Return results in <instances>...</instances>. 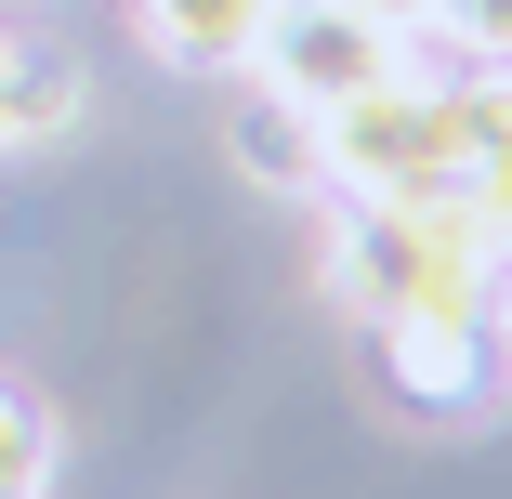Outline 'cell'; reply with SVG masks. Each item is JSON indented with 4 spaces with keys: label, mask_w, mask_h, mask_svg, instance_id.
I'll return each instance as SVG.
<instances>
[{
    "label": "cell",
    "mask_w": 512,
    "mask_h": 499,
    "mask_svg": "<svg viewBox=\"0 0 512 499\" xmlns=\"http://www.w3.org/2000/svg\"><path fill=\"white\" fill-rule=\"evenodd\" d=\"M499 224L460 197H329V289L342 316H486Z\"/></svg>",
    "instance_id": "1"
},
{
    "label": "cell",
    "mask_w": 512,
    "mask_h": 499,
    "mask_svg": "<svg viewBox=\"0 0 512 499\" xmlns=\"http://www.w3.org/2000/svg\"><path fill=\"white\" fill-rule=\"evenodd\" d=\"M329 119V197H447V158H460V79H368L355 106H316Z\"/></svg>",
    "instance_id": "2"
},
{
    "label": "cell",
    "mask_w": 512,
    "mask_h": 499,
    "mask_svg": "<svg viewBox=\"0 0 512 499\" xmlns=\"http://www.w3.org/2000/svg\"><path fill=\"white\" fill-rule=\"evenodd\" d=\"M394 66H407V27L355 14V0H276L263 40H250V79L302 92V106H355V92L394 79Z\"/></svg>",
    "instance_id": "3"
},
{
    "label": "cell",
    "mask_w": 512,
    "mask_h": 499,
    "mask_svg": "<svg viewBox=\"0 0 512 499\" xmlns=\"http://www.w3.org/2000/svg\"><path fill=\"white\" fill-rule=\"evenodd\" d=\"M237 79H250V66H237ZM224 145H237V171L276 184V197H329V119L302 106V92H276V79H250L237 106H224Z\"/></svg>",
    "instance_id": "4"
},
{
    "label": "cell",
    "mask_w": 512,
    "mask_h": 499,
    "mask_svg": "<svg viewBox=\"0 0 512 499\" xmlns=\"http://www.w3.org/2000/svg\"><path fill=\"white\" fill-rule=\"evenodd\" d=\"M381 342V381L407 394V408H473V394H486V316H381L368 329Z\"/></svg>",
    "instance_id": "5"
},
{
    "label": "cell",
    "mask_w": 512,
    "mask_h": 499,
    "mask_svg": "<svg viewBox=\"0 0 512 499\" xmlns=\"http://www.w3.org/2000/svg\"><path fill=\"white\" fill-rule=\"evenodd\" d=\"M263 14L276 0H145V53H171V66H250V40H263Z\"/></svg>",
    "instance_id": "6"
},
{
    "label": "cell",
    "mask_w": 512,
    "mask_h": 499,
    "mask_svg": "<svg viewBox=\"0 0 512 499\" xmlns=\"http://www.w3.org/2000/svg\"><path fill=\"white\" fill-rule=\"evenodd\" d=\"M40 486H53V421L27 394H0V499H40Z\"/></svg>",
    "instance_id": "7"
},
{
    "label": "cell",
    "mask_w": 512,
    "mask_h": 499,
    "mask_svg": "<svg viewBox=\"0 0 512 499\" xmlns=\"http://www.w3.org/2000/svg\"><path fill=\"white\" fill-rule=\"evenodd\" d=\"M421 27H447V40L486 66V79H512V0H434Z\"/></svg>",
    "instance_id": "8"
},
{
    "label": "cell",
    "mask_w": 512,
    "mask_h": 499,
    "mask_svg": "<svg viewBox=\"0 0 512 499\" xmlns=\"http://www.w3.org/2000/svg\"><path fill=\"white\" fill-rule=\"evenodd\" d=\"M14 79H27V53L0 40V145H14Z\"/></svg>",
    "instance_id": "9"
},
{
    "label": "cell",
    "mask_w": 512,
    "mask_h": 499,
    "mask_svg": "<svg viewBox=\"0 0 512 499\" xmlns=\"http://www.w3.org/2000/svg\"><path fill=\"white\" fill-rule=\"evenodd\" d=\"M355 14H381V27H421V14H434V0H355Z\"/></svg>",
    "instance_id": "10"
}]
</instances>
